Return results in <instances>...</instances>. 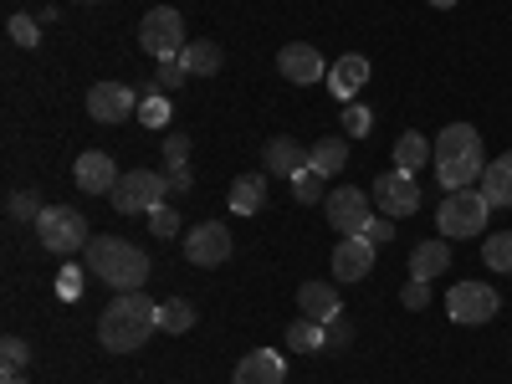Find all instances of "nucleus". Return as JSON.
I'll return each mask as SVG.
<instances>
[{
	"instance_id": "a211bd4d",
	"label": "nucleus",
	"mask_w": 512,
	"mask_h": 384,
	"mask_svg": "<svg viewBox=\"0 0 512 384\" xmlns=\"http://www.w3.org/2000/svg\"><path fill=\"white\" fill-rule=\"evenodd\" d=\"M446 267H451V246H446L441 236L420 241V246L410 251V277H415V282H436Z\"/></svg>"
},
{
	"instance_id": "0eeeda50",
	"label": "nucleus",
	"mask_w": 512,
	"mask_h": 384,
	"mask_svg": "<svg viewBox=\"0 0 512 384\" xmlns=\"http://www.w3.org/2000/svg\"><path fill=\"white\" fill-rule=\"evenodd\" d=\"M323 216H328V226H333L338 236H364V226L374 221V195H364V190H354V185L328 190Z\"/></svg>"
},
{
	"instance_id": "2eb2a0df",
	"label": "nucleus",
	"mask_w": 512,
	"mask_h": 384,
	"mask_svg": "<svg viewBox=\"0 0 512 384\" xmlns=\"http://www.w3.org/2000/svg\"><path fill=\"white\" fill-rule=\"evenodd\" d=\"M297 308H303V318L333 323V318H344V297H338L333 282H303L297 287Z\"/></svg>"
},
{
	"instance_id": "c756f323",
	"label": "nucleus",
	"mask_w": 512,
	"mask_h": 384,
	"mask_svg": "<svg viewBox=\"0 0 512 384\" xmlns=\"http://www.w3.org/2000/svg\"><path fill=\"white\" fill-rule=\"evenodd\" d=\"M482 262L492 272H512V231H497V236L482 241Z\"/></svg>"
},
{
	"instance_id": "c03bdc74",
	"label": "nucleus",
	"mask_w": 512,
	"mask_h": 384,
	"mask_svg": "<svg viewBox=\"0 0 512 384\" xmlns=\"http://www.w3.org/2000/svg\"><path fill=\"white\" fill-rule=\"evenodd\" d=\"M0 384H31V379H21V374H6V379H0Z\"/></svg>"
},
{
	"instance_id": "423d86ee",
	"label": "nucleus",
	"mask_w": 512,
	"mask_h": 384,
	"mask_svg": "<svg viewBox=\"0 0 512 384\" xmlns=\"http://www.w3.org/2000/svg\"><path fill=\"white\" fill-rule=\"evenodd\" d=\"M139 47H144L154 62H180V52L190 47L180 11H175V6H154V11L139 21Z\"/></svg>"
},
{
	"instance_id": "5701e85b",
	"label": "nucleus",
	"mask_w": 512,
	"mask_h": 384,
	"mask_svg": "<svg viewBox=\"0 0 512 384\" xmlns=\"http://www.w3.org/2000/svg\"><path fill=\"white\" fill-rule=\"evenodd\" d=\"M267 205V175H236L231 185V210L236 216H256Z\"/></svg>"
},
{
	"instance_id": "20e7f679",
	"label": "nucleus",
	"mask_w": 512,
	"mask_h": 384,
	"mask_svg": "<svg viewBox=\"0 0 512 384\" xmlns=\"http://www.w3.org/2000/svg\"><path fill=\"white\" fill-rule=\"evenodd\" d=\"M487 216H492V205L482 190H451L441 200V216H436V231L451 236V241H466V236H482L487 231Z\"/></svg>"
},
{
	"instance_id": "49530a36",
	"label": "nucleus",
	"mask_w": 512,
	"mask_h": 384,
	"mask_svg": "<svg viewBox=\"0 0 512 384\" xmlns=\"http://www.w3.org/2000/svg\"><path fill=\"white\" fill-rule=\"evenodd\" d=\"M82 6H98V0H82Z\"/></svg>"
},
{
	"instance_id": "c9c22d12",
	"label": "nucleus",
	"mask_w": 512,
	"mask_h": 384,
	"mask_svg": "<svg viewBox=\"0 0 512 384\" xmlns=\"http://www.w3.org/2000/svg\"><path fill=\"white\" fill-rule=\"evenodd\" d=\"M139 118H144L149 128H164V123H169V103H164V93H149V98L139 103Z\"/></svg>"
},
{
	"instance_id": "f257e3e1",
	"label": "nucleus",
	"mask_w": 512,
	"mask_h": 384,
	"mask_svg": "<svg viewBox=\"0 0 512 384\" xmlns=\"http://www.w3.org/2000/svg\"><path fill=\"white\" fill-rule=\"evenodd\" d=\"M154 328H159V308H154V297H144V292H113V303L98 318V338H103L108 354L144 349V338Z\"/></svg>"
},
{
	"instance_id": "a878e982",
	"label": "nucleus",
	"mask_w": 512,
	"mask_h": 384,
	"mask_svg": "<svg viewBox=\"0 0 512 384\" xmlns=\"http://www.w3.org/2000/svg\"><path fill=\"white\" fill-rule=\"evenodd\" d=\"M308 164L328 180V175H338V169L349 164V144H344V139H318V144L308 149Z\"/></svg>"
},
{
	"instance_id": "9d476101",
	"label": "nucleus",
	"mask_w": 512,
	"mask_h": 384,
	"mask_svg": "<svg viewBox=\"0 0 512 384\" xmlns=\"http://www.w3.org/2000/svg\"><path fill=\"white\" fill-rule=\"evenodd\" d=\"M88 113L98 123H123V118H139V98L128 82H93L88 88Z\"/></svg>"
},
{
	"instance_id": "b1692460",
	"label": "nucleus",
	"mask_w": 512,
	"mask_h": 384,
	"mask_svg": "<svg viewBox=\"0 0 512 384\" xmlns=\"http://www.w3.org/2000/svg\"><path fill=\"white\" fill-rule=\"evenodd\" d=\"M287 349H292V354H318V349H328V323L297 318V323L287 328Z\"/></svg>"
},
{
	"instance_id": "f3484780",
	"label": "nucleus",
	"mask_w": 512,
	"mask_h": 384,
	"mask_svg": "<svg viewBox=\"0 0 512 384\" xmlns=\"http://www.w3.org/2000/svg\"><path fill=\"white\" fill-rule=\"evenodd\" d=\"M262 164H267V175H277V180H292L297 169H308V149L297 144V139H287V134H277V139L267 144Z\"/></svg>"
},
{
	"instance_id": "393cba45",
	"label": "nucleus",
	"mask_w": 512,
	"mask_h": 384,
	"mask_svg": "<svg viewBox=\"0 0 512 384\" xmlns=\"http://www.w3.org/2000/svg\"><path fill=\"white\" fill-rule=\"evenodd\" d=\"M180 67L195 72V77H216L221 72V47L216 41H190V47L180 52Z\"/></svg>"
},
{
	"instance_id": "412c9836",
	"label": "nucleus",
	"mask_w": 512,
	"mask_h": 384,
	"mask_svg": "<svg viewBox=\"0 0 512 384\" xmlns=\"http://www.w3.org/2000/svg\"><path fill=\"white\" fill-rule=\"evenodd\" d=\"M482 195H487L492 210L512 205V154H502V159H492V164L482 169Z\"/></svg>"
},
{
	"instance_id": "1a4fd4ad",
	"label": "nucleus",
	"mask_w": 512,
	"mask_h": 384,
	"mask_svg": "<svg viewBox=\"0 0 512 384\" xmlns=\"http://www.w3.org/2000/svg\"><path fill=\"white\" fill-rule=\"evenodd\" d=\"M369 195H374V205H379V216H390V221L415 216V210H420V185H415L410 169H390V175H379Z\"/></svg>"
},
{
	"instance_id": "dca6fc26",
	"label": "nucleus",
	"mask_w": 512,
	"mask_h": 384,
	"mask_svg": "<svg viewBox=\"0 0 512 384\" xmlns=\"http://www.w3.org/2000/svg\"><path fill=\"white\" fill-rule=\"evenodd\" d=\"M282 379H287V364L277 359V349H251L236 364V384H282Z\"/></svg>"
},
{
	"instance_id": "58836bf2",
	"label": "nucleus",
	"mask_w": 512,
	"mask_h": 384,
	"mask_svg": "<svg viewBox=\"0 0 512 384\" xmlns=\"http://www.w3.org/2000/svg\"><path fill=\"white\" fill-rule=\"evenodd\" d=\"M149 226H154V236H175V231H180V216H175L169 205H154V210H149Z\"/></svg>"
},
{
	"instance_id": "a19ab883",
	"label": "nucleus",
	"mask_w": 512,
	"mask_h": 384,
	"mask_svg": "<svg viewBox=\"0 0 512 384\" xmlns=\"http://www.w3.org/2000/svg\"><path fill=\"white\" fill-rule=\"evenodd\" d=\"M349 344H354V328L344 318H333L328 323V349H349Z\"/></svg>"
},
{
	"instance_id": "39448f33",
	"label": "nucleus",
	"mask_w": 512,
	"mask_h": 384,
	"mask_svg": "<svg viewBox=\"0 0 512 384\" xmlns=\"http://www.w3.org/2000/svg\"><path fill=\"white\" fill-rule=\"evenodd\" d=\"M164 195H169V175H159V169H128V175H118L108 200L118 216H149Z\"/></svg>"
},
{
	"instance_id": "f03ea898",
	"label": "nucleus",
	"mask_w": 512,
	"mask_h": 384,
	"mask_svg": "<svg viewBox=\"0 0 512 384\" xmlns=\"http://www.w3.org/2000/svg\"><path fill=\"white\" fill-rule=\"evenodd\" d=\"M88 272L103 277L113 292H144L149 256L134 241H123V236H93L88 241Z\"/></svg>"
},
{
	"instance_id": "cd10ccee",
	"label": "nucleus",
	"mask_w": 512,
	"mask_h": 384,
	"mask_svg": "<svg viewBox=\"0 0 512 384\" xmlns=\"http://www.w3.org/2000/svg\"><path fill=\"white\" fill-rule=\"evenodd\" d=\"M159 328L164 333H190L195 328V308L185 303V297H164L159 303Z\"/></svg>"
},
{
	"instance_id": "bb28decb",
	"label": "nucleus",
	"mask_w": 512,
	"mask_h": 384,
	"mask_svg": "<svg viewBox=\"0 0 512 384\" xmlns=\"http://www.w3.org/2000/svg\"><path fill=\"white\" fill-rule=\"evenodd\" d=\"M431 154H436V149L425 144V134H400V139H395V169H410V175H415V169L431 159Z\"/></svg>"
},
{
	"instance_id": "7c9ffc66",
	"label": "nucleus",
	"mask_w": 512,
	"mask_h": 384,
	"mask_svg": "<svg viewBox=\"0 0 512 384\" xmlns=\"http://www.w3.org/2000/svg\"><path fill=\"white\" fill-rule=\"evenodd\" d=\"M26 359H31L26 338H6V344H0V374H21Z\"/></svg>"
},
{
	"instance_id": "ddd939ff",
	"label": "nucleus",
	"mask_w": 512,
	"mask_h": 384,
	"mask_svg": "<svg viewBox=\"0 0 512 384\" xmlns=\"http://www.w3.org/2000/svg\"><path fill=\"white\" fill-rule=\"evenodd\" d=\"M72 180H77V190H82V195H113V185H118L113 154H103V149L77 154V164H72Z\"/></svg>"
},
{
	"instance_id": "f8f14e48",
	"label": "nucleus",
	"mask_w": 512,
	"mask_h": 384,
	"mask_svg": "<svg viewBox=\"0 0 512 384\" xmlns=\"http://www.w3.org/2000/svg\"><path fill=\"white\" fill-rule=\"evenodd\" d=\"M277 72L287 82H297V88H308V82L328 77V62H323L318 47H308V41H287V47L277 52Z\"/></svg>"
},
{
	"instance_id": "aec40b11",
	"label": "nucleus",
	"mask_w": 512,
	"mask_h": 384,
	"mask_svg": "<svg viewBox=\"0 0 512 384\" xmlns=\"http://www.w3.org/2000/svg\"><path fill=\"white\" fill-rule=\"evenodd\" d=\"M431 149H436V164L441 159H466V154H482V134H477L472 123H446L441 139Z\"/></svg>"
},
{
	"instance_id": "ea45409f",
	"label": "nucleus",
	"mask_w": 512,
	"mask_h": 384,
	"mask_svg": "<svg viewBox=\"0 0 512 384\" xmlns=\"http://www.w3.org/2000/svg\"><path fill=\"white\" fill-rule=\"evenodd\" d=\"M400 303H405L410 313H420L425 303H431V282H415V277H410V282H405V292H400Z\"/></svg>"
},
{
	"instance_id": "7ed1b4c3",
	"label": "nucleus",
	"mask_w": 512,
	"mask_h": 384,
	"mask_svg": "<svg viewBox=\"0 0 512 384\" xmlns=\"http://www.w3.org/2000/svg\"><path fill=\"white\" fill-rule=\"evenodd\" d=\"M36 241L47 246V251H57V256H72V251H88V216L82 210H72V205H47L36 216Z\"/></svg>"
},
{
	"instance_id": "9b49d317",
	"label": "nucleus",
	"mask_w": 512,
	"mask_h": 384,
	"mask_svg": "<svg viewBox=\"0 0 512 384\" xmlns=\"http://www.w3.org/2000/svg\"><path fill=\"white\" fill-rule=\"evenodd\" d=\"M185 256H190V267H221L226 256H231V231L221 221H205L185 236Z\"/></svg>"
},
{
	"instance_id": "f704fd0d",
	"label": "nucleus",
	"mask_w": 512,
	"mask_h": 384,
	"mask_svg": "<svg viewBox=\"0 0 512 384\" xmlns=\"http://www.w3.org/2000/svg\"><path fill=\"white\" fill-rule=\"evenodd\" d=\"M82 277H93V272H82V267H62L57 272V297H72V303H77V297H82Z\"/></svg>"
},
{
	"instance_id": "6e6552de",
	"label": "nucleus",
	"mask_w": 512,
	"mask_h": 384,
	"mask_svg": "<svg viewBox=\"0 0 512 384\" xmlns=\"http://www.w3.org/2000/svg\"><path fill=\"white\" fill-rule=\"evenodd\" d=\"M497 308H502V297L487 282H456L446 292V318L451 323H466V328H472V323H492Z\"/></svg>"
},
{
	"instance_id": "a18cd8bd",
	"label": "nucleus",
	"mask_w": 512,
	"mask_h": 384,
	"mask_svg": "<svg viewBox=\"0 0 512 384\" xmlns=\"http://www.w3.org/2000/svg\"><path fill=\"white\" fill-rule=\"evenodd\" d=\"M431 6H441V11H446V6H456V0H431Z\"/></svg>"
},
{
	"instance_id": "e433bc0d",
	"label": "nucleus",
	"mask_w": 512,
	"mask_h": 384,
	"mask_svg": "<svg viewBox=\"0 0 512 384\" xmlns=\"http://www.w3.org/2000/svg\"><path fill=\"white\" fill-rule=\"evenodd\" d=\"M11 41H16V47H36V41H41V31H36V21L31 16H11Z\"/></svg>"
},
{
	"instance_id": "37998d69",
	"label": "nucleus",
	"mask_w": 512,
	"mask_h": 384,
	"mask_svg": "<svg viewBox=\"0 0 512 384\" xmlns=\"http://www.w3.org/2000/svg\"><path fill=\"white\" fill-rule=\"evenodd\" d=\"M169 190H175V195H190V190H195L190 169H169Z\"/></svg>"
},
{
	"instance_id": "c85d7f7f",
	"label": "nucleus",
	"mask_w": 512,
	"mask_h": 384,
	"mask_svg": "<svg viewBox=\"0 0 512 384\" xmlns=\"http://www.w3.org/2000/svg\"><path fill=\"white\" fill-rule=\"evenodd\" d=\"M292 200L297 205H318V200H328V190H323V175L308 164V169H297L292 175Z\"/></svg>"
},
{
	"instance_id": "4468645a",
	"label": "nucleus",
	"mask_w": 512,
	"mask_h": 384,
	"mask_svg": "<svg viewBox=\"0 0 512 384\" xmlns=\"http://www.w3.org/2000/svg\"><path fill=\"white\" fill-rule=\"evenodd\" d=\"M374 272V241L369 236H344L333 246V277L338 282H359Z\"/></svg>"
},
{
	"instance_id": "2f4dec72",
	"label": "nucleus",
	"mask_w": 512,
	"mask_h": 384,
	"mask_svg": "<svg viewBox=\"0 0 512 384\" xmlns=\"http://www.w3.org/2000/svg\"><path fill=\"white\" fill-rule=\"evenodd\" d=\"M6 210H11V221H36L41 216V210H47V205H41L31 190H16L11 200H6Z\"/></svg>"
},
{
	"instance_id": "6ab92c4d",
	"label": "nucleus",
	"mask_w": 512,
	"mask_h": 384,
	"mask_svg": "<svg viewBox=\"0 0 512 384\" xmlns=\"http://www.w3.org/2000/svg\"><path fill=\"white\" fill-rule=\"evenodd\" d=\"M364 82H369V62L359 57V52H349V57H338L333 67H328V88H333V98H354L359 88H364Z\"/></svg>"
},
{
	"instance_id": "72a5a7b5",
	"label": "nucleus",
	"mask_w": 512,
	"mask_h": 384,
	"mask_svg": "<svg viewBox=\"0 0 512 384\" xmlns=\"http://www.w3.org/2000/svg\"><path fill=\"white\" fill-rule=\"evenodd\" d=\"M185 77H190V72H185L180 62H159V72H154V88H149V93H175Z\"/></svg>"
},
{
	"instance_id": "4be33fe9",
	"label": "nucleus",
	"mask_w": 512,
	"mask_h": 384,
	"mask_svg": "<svg viewBox=\"0 0 512 384\" xmlns=\"http://www.w3.org/2000/svg\"><path fill=\"white\" fill-rule=\"evenodd\" d=\"M482 154H466V159H441L436 164V175H441V185L446 190H472L477 180H482Z\"/></svg>"
},
{
	"instance_id": "79ce46f5",
	"label": "nucleus",
	"mask_w": 512,
	"mask_h": 384,
	"mask_svg": "<svg viewBox=\"0 0 512 384\" xmlns=\"http://www.w3.org/2000/svg\"><path fill=\"white\" fill-rule=\"evenodd\" d=\"M364 236H369L374 246H384V241H390V236H395V221H390V216H374V221L364 226Z\"/></svg>"
},
{
	"instance_id": "473e14b6",
	"label": "nucleus",
	"mask_w": 512,
	"mask_h": 384,
	"mask_svg": "<svg viewBox=\"0 0 512 384\" xmlns=\"http://www.w3.org/2000/svg\"><path fill=\"white\" fill-rule=\"evenodd\" d=\"M369 128H374V113H369L364 103H349V108H344V134H349V139H364Z\"/></svg>"
},
{
	"instance_id": "4c0bfd02",
	"label": "nucleus",
	"mask_w": 512,
	"mask_h": 384,
	"mask_svg": "<svg viewBox=\"0 0 512 384\" xmlns=\"http://www.w3.org/2000/svg\"><path fill=\"white\" fill-rule=\"evenodd\" d=\"M185 159H190V139L185 134H169L164 139V164L169 169H185Z\"/></svg>"
}]
</instances>
